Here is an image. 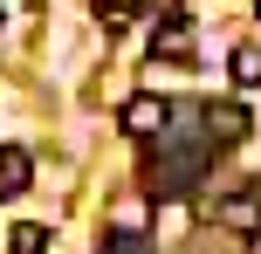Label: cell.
Wrapping results in <instances>:
<instances>
[{"label": "cell", "mask_w": 261, "mask_h": 254, "mask_svg": "<svg viewBox=\"0 0 261 254\" xmlns=\"http://www.w3.org/2000/svg\"><path fill=\"white\" fill-rule=\"evenodd\" d=\"M206 151H213V137H186V145L151 151V186H158V192H186V186H199Z\"/></svg>", "instance_id": "cell-1"}, {"label": "cell", "mask_w": 261, "mask_h": 254, "mask_svg": "<svg viewBox=\"0 0 261 254\" xmlns=\"http://www.w3.org/2000/svg\"><path fill=\"white\" fill-rule=\"evenodd\" d=\"M117 124H124L130 137H158V131H165V124H172V103H165V96H130Z\"/></svg>", "instance_id": "cell-2"}, {"label": "cell", "mask_w": 261, "mask_h": 254, "mask_svg": "<svg viewBox=\"0 0 261 254\" xmlns=\"http://www.w3.org/2000/svg\"><path fill=\"white\" fill-rule=\"evenodd\" d=\"M199 124H206V137H213V145H241V137L254 131L241 103H206V110H199Z\"/></svg>", "instance_id": "cell-3"}, {"label": "cell", "mask_w": 261, "mask_h": 254, "mask_svg": "<svg viewBox=\"0 0 261 254\" xmlns=\"http://www.w3.org/2000/svg\"><path fill=\"white\" fill-rule=\"evenodd\" d=\"M220 227H234V234H261V192H234V200H220Z\"/></svg>", "instance_id": "cell-4"}, {"label": "cell", "mask_w": 261, "mask_h": 254, "mask_svg": "<svg viewBox=\"0 0 261 254\" xmlns=\"http://www.w3.org/2000/svg\"><path fill=\"white\" fill-rule=\"evenodd\" d=\"M28 179H35V158H28L21 145H0V200L28 192Z\"/></svg>", "instance_id": "cell-5"}, {"label": "cell", "mask_w": 261, "mask_h": 254, "mask_svg": "<svg viewBox=\"0 0 261 254\" xmlns=\"http://www.w3.org/2000/svg\"><path fill=\"white\" fill-rule=\"evenodd\" d=\"M151 55H158V62H186V55H193V27H186V21H165L151 35Z\"/></svg>", "instance_id": "cell-6"}, {"label": "cell", "mask_w": 261, "mask_h": 254, "mask_svg": "<svg viewBox=\"0 0 261 254\" xmlns=\"http://www.w3.org/2000/svg\"><path fill=\"white\" fill-rule=\"evenodd\" d=\"M227 69H234V82H261V48H254V41H241V48L227 55Z\"/></svg>", "instance_id": "cell-7"}, {"label": "cell", "mask_w": 261, "mask_h": 254, "mask_svg": "<svg viewBox=\"0 0 261 254\" xmlns=\"http://www.w3.org/2000/svg\"><path fill=\"white\" fill-rule=\"evenodd\" d=\"M7 247H14V254H48V227H35V220H28V227H14Z\"/></svg>", "instance_id": "cell-8"}, {"label": "cell", "mask_w": 261, "mask_h": 254, "mask_svg": "<svg viewBox=\"0 0 261 254\" xmlns=\"http://www.w3.org/2000/svg\"><path fill=\"white\" fill-rule=\"evenodd\" d=\"M254 254H261V234H254Z\"/></svg>", "instance_id": "cell-9"}, {"label": "cell", "mask_w": 261, "mask_h": 254, "mask_svg": "<svg viewBox=\"0 0 261 254\" xmlns=\"http://www.w3.org/2000/svg\"><path fill=\"white\" fill-rule=\"evenodd\" d=\"M254 14H261V0H254Z\"/></svg>", "instance_id": "cell-10"}]
</instances>
